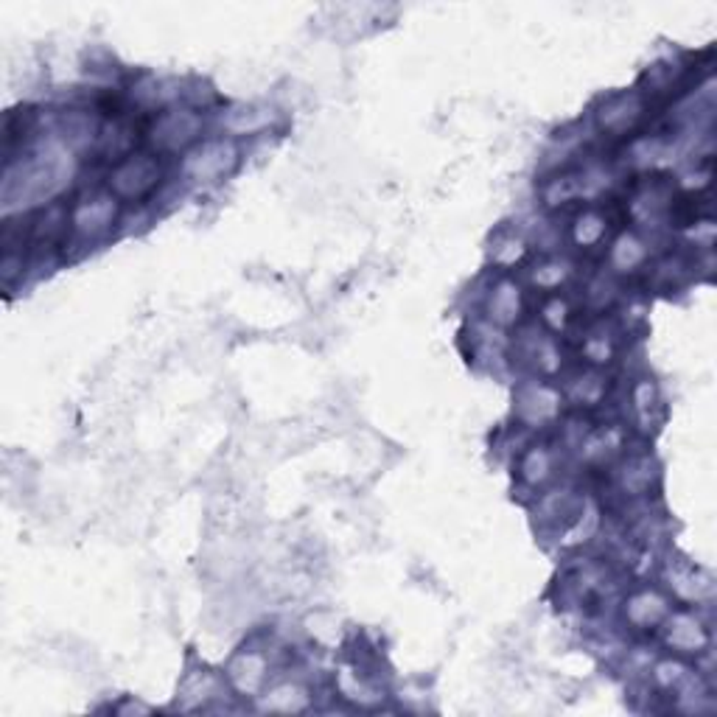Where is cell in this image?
I'll use <instances>...</instances> for the list:
<instances>
[{
	"label": "cell",
	"mask_w": 717,
	"mask_h": 717,
	"mask_svg": "<svg viewBox=\"0 0 717 717\" xmlns=\"http://www.w3.org/2000/svg\"><path fill=\"white\" fill-rule=\"evenodd\" d=\"M155 180V168L149 163H130V165H123L121 172L115 174V185H118V191L126 194V197H132V194H140L146 191V188L152 185Z\"/></svg>",
	"instance_id": "6da1fadb"
}]
</instances>
